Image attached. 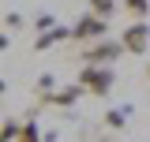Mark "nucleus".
Segmentation results:
<instances>
[{
	"instance_id": "f257e3e1",
	"label": "nucleus",
	"mask_w": 150,
	"mask_h": 142,
	"mask_svg": "<svg viewBox=\"0 0 150 142\" xmlns=\"http://www.w3.org/2000/svg\"><path fill=\"white\" fill-rule=\"evenodd\" d=\"M120 53H124V49H120V41L101 37V41H94L90 49H86V53H79V56H83V67H109Z\"/></svg>"
},
{
	"instance_id": "f03ea898",
	"label": "nucleus",
	"mask_w": 150,
	"mask_h": 142,
	"mask_svg": "<svg viewBox=\"0 0 150 142\" xmlns=\"http://www.w3.org/2000/svg\"><path fill=\"white\" fill-rule=\"evenodd\" d=\"M112 67H83L79 71V86L86 90V93H94V97H105L112 90Z\"/></svg>"
},
{
	"instance_id": "7ed1b4c3",
	"label": "nucleus",
	"mask_w": 150,
	"mask_h": 142,
	"mask_svg": "<svg viewBox=\"0 0 150 142\" xmlns=\"http://www.w3.org/2000/svg\"><path fill=\"white\" fill-rule=\"evenodd\" d=\"M105 34H109V22L98 19V15H90V11L71 26V37H75V41H90V45H94V41H101Z\"/></svg>"
},
{
	"instance_id": "20e7f679",
	"label": "nucleus",
	"mask_w": 150,
	"mask_h": 142,
	"mask_svg": "<svg viewBox=\"0 0 150 142\" xmlns=\"http://www.w3.org/2000/svg\"><path fill=\"white\" fill-rule=\"evenodd\" d=\"M146 45H150V26L146 22H131L128 30H124V34H120V49H124V53H146Z\"/></svg>"
},
{
	"instance_id": "39448f33",
	"label": "nucleus",
	"mask_w": 150,
	"mask_h": 142,
	"mask_svg": "<svg viewBox=\"0 0 150 142\" xmlns=\"http://www.w3.org/2000/svg\"><path fill=\"white\" fill-rule=\"evenodd\" d=\"M83 93H86V90H83L79 82H75V86H64L60 93H49L45 101H49V105H60V108H68V105H75V101H79Z\"/></svg>"
},
{
	"instance_id": "423d86ee",
	"label": "nucleus",
	"mask_w": 150,
	"mask_h": 142,
	"mask_svg": "<svg viewBox=\"0 0 150 142\" xmlns=\"http://www.w3.org/2000/svg\"><path fill=\"white\" fill-rule=\"evenodd\" d=\"M64 37H71V30H68V26H53V30L38 34V41H34V53H45L49 45H56V41H64Z\"/></svg>"
},
{
	"instance_id": "0eeeda50",
	"label": "nucleus",
	"mask_w": 150,
	"mask_h": 142,
	"mask_svg": "<svg viewBox=\"0 0 150 142\" xmlns=\"http://www.w3.org/2000/svg\"><path fill=\"white\" fill-rule=\"evenodd\" d=\"M15 142H45V138H41V131H38V124H34V120H26V124L19 127Z\"/></svg>"
},
{
	"instance_id": "6e6552de",
	"label": "nucleus",
	"mask_w": 150,
	"mask_h": 142,
	"mask_svg": "<svg viewBox=\"0 0 150 142\" xmlns=\"http://www.w3.org/2000/svg\"><path fill=\"white\" fill-rule=\"evenodd\" d=\"M112 11H116V0H90V15H98V19H105V22H109Z\"/></svg>"
},
{
	"instance_id": "1a4fd4ad",
	"label": "nucleus",
	"mask_w": 150,
	"mask_h": 142,
	"mask_svg": "<svg viewBox=\"0 0 150 142\" xmlns=\"http://www.w3.org/2000/svg\"><path fill=\"white\" fill-rule=\"evenodd\" d=\"M128 112H131V108H112V112H105V127L120 131V127L128 124Z\"/></svg>"
},
{
	"instance_id": "9d476101",
	"label": "nucleus",
	"mask_w": 150,
	"mask_h": 142,
	"mask_svg": "<svg viewBox=\"0 0 150 142\" xmlns=\"http://www.w3.org/2000/svg\"><path fill=\"white\" fill-rule=\"evenodd\" d=\"M19 127H23V124H15V116H8V120L0 124V142H15Z\"/></svg>"
},
{
	"instance_id": "9b49d317",
	"label": "nucleus",
	"mask_w": 150,
	"mask_h": 142,
	"mask_svg": "<svg viewBox=\"0 0 150 142\" xmlns=\"http://www.w3.org/2000/svg\"><path fill=\"white\" fill-rule=\"evenodd\" d=\"M124 8H128L131 15L143 22V19H146V11H150V0H124Z\"/></svg>"
},
{
	"instance_id": "f8f14e48",
	"label": "nucleus",
	"mask_w": 150,
	"mask_h": 142,
	"mask_svg": "<svg viewBox=\"0 0 150 142\" xmlns=\"http://www.w3.org/2000/svg\"><path fill=\"white\" fill-rule=\"evenodd\" d=\"M34 26L41 30V34H45V30H53V26H56V19L49 15V11H45V15H38V22H34Z\"/></svg>"
},
{
	"instance_id": "ddd939ff",
	"label": "nucleus",
	"mask_w": 150,
	"mask_h": 142,
	"mask_svg": "<svg viewBox=\"0 0 150 142\" xmlns=\"http://www.w3.org/2000/svg\"><path fill=\"white\" fill-rule=\"evenodd\" d=\"M53 75H41V79H38V90H41V93H45V97H49V90H53Z\"/></svg>"
},
{
	"instance_id": "4468645a",
	"label": "nucleus",
	"mask_w": 150,
	"mask_h": 142,
	"mask_svg": "<svg viewBox=\"0 0 150 142\" xmlns=\"http://www.w3.org/2000/svg\"><path fill=\"white\" fill-rule=\"evenodd\" d=\"M4 22H8L11 30H19V26H23V15H19V11H8V15H4Z\"/></svg>"
},
{
	"instance_id": "2eb2a0df",
	"label": "nucleus",
	"mask_w": 150,
	"mask_h": 142,
	"mask_svg": "<svg viewBox=\"0 0 150 142\" xmlns=\"http://www.w3.org/2000/svg\"><path fill=\"white\" fill-rule=\"evenodd\" d=\"M4 49H8V34H0V53H4Z\"/></svg>"
},
{
	"instance_id": "dca6fc26",
	"label": "nucleus",
	"mask_w": 150,
	"mask_h": 142,
	"mask_svg": "<svg viewBox=\"0 0 150 142\" xmlns=\"http://www.w3.org/2000/svg\"><path fill=\"white\" fill-rule=\"evenodd\" d=\"M0 93H4V79H0Z\"/></svg>"
},
{
	"instance_id": "f3484780",
	"label": "nucleus",
	"mask_w": 150,
	"mask_h": 142,
	"mask_svg": "<svg viewBox=\"0 0 150 142\" xmlns=\"http://www.w3.org/2000/svg\"><path fill=\"white\" fill-rule=\"evenodd\" d=\"M146 79H150V64H146Z\"/></svg>"
},
{
	"instance_id": "a211bd4d",
	"label": "nucleus",
	"mask_w": 150,
	"mask_h": 142,
	"mask_svg": "<svg viewBox=\"0 0 150 142\" xmlns=\"http://www.w3.org/2000/svg\"><path fill=\"white\" fill-rule=\"evenodd\" d=\"M101 142H112V138H101Z\"/></svg>"
}]
</instances>
